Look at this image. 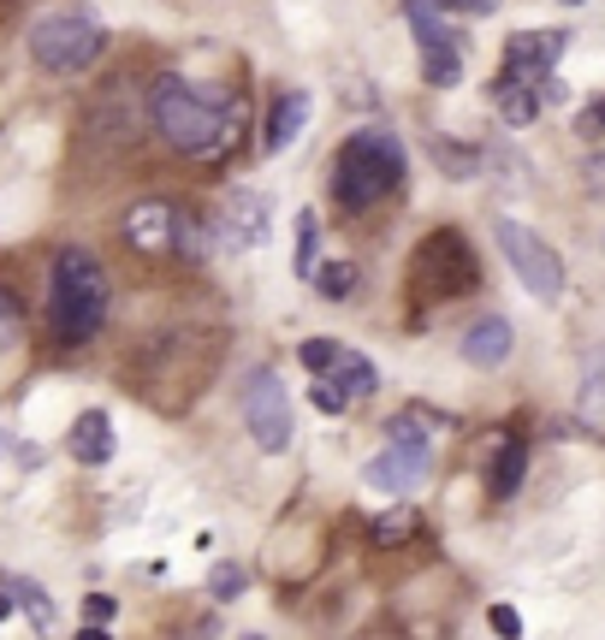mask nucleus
<instances>
[{"mask_svg": "<svg viewBox=\"0 0 605 640\" xmlns=\"http://www.w3.org/2000/svg\"><path fill=\"white\" fill-rule=\"evenodd\" d=\"M149 119L167 136V149L190 154V161H220L238 136H244V95H209L196 83H184L179 72L154 78L149 90Z\"/></svg>", "mask_w": 605, "mask_h": 640, "instance_id": "f257e3e1", "label": "nucleus"}, {"mask_svg": "<svg viewBox=\"0 0 605 640\" xmlns=\"http://www.w3.org/2000/svg\"><path fill=\"white\" fill-rule=\"evenodd\" d=\"M108 321V267L90 250L65 244L54 255V285H48V326L60 344H90Z\"/></svg>", "mask_w": 605, "mask_h": 640, "instance_id": "f03ea898", "label": "nucleus"}, {"mask_svg": "<svg viewBox=\"0 0 605 640\" xmlns=\"http://www.w3.org/2000/svg\"><path fill=\"white\" fill-rule=\"evenodd\" d=\"M404 172H410L404 143H397L392 131L369 125V131L344 136V149L333 154V196H339L344 214H369L380 196H392V190L404 184Z\"/></svg>", "mask_w": 605, "mask_h": 640, "instance_id": "7ed1b4c3", "label": "nucleus"}, {"mask_svg": "<svg viewBox=\"0 0 605 640\" xmlns=\"http://www.w3.org/2000/svg\"><path fill=\"white\" fill-rule=\"evenodd\" d=\"M101 24L83 19V12H48V19L30 24V60L54 78H78L101 60Z\"/></svg>", "mask_w": 605, "mask_h": 640, "instance_id": "20e7f679", "label": "nucleus"}, {"mask_svg": "<svg viewBox=\"0 0 605 640\" xmlns=\"http://www.w3.org/2000/svg\"><path fill=\"white\" fill-rule=\"evenodd\" d=\"M410 280H416V291H422L427 303L475 291V285H481V262H475L470 237L452 232V226L434 232V237H427V244L416 250V262H410Z\"/></svg>", "mask_w": 605, "mask_h": 640, "instance_id": "39448f33", "label": "nucleus"}, {"mask_svg": "<svg viewBox=\"0 0 605 640\" xmlns=\"http://www.w3.org/2000/svg\"><path fill=\"white\" fill-rule=\"evenodd\" d=\"M493 237H498V250H505L511 273L528 285V297H541V303L564 297V262H558V250H546V237H534L523 220H498Z\"/></svg>", "mask_w": 605, "mask_h": 640, "instance_id": "423d86ee", "label": "nucleus"}, {"mask_svg": "<svg viewBox=\"0 0 605 640\" xmlns=\"http://www.w3.org/2000/svg\"><path fill=\"white\" fill-rule=\"evenodd\" d=\"M238 404H244V427L250 439L262 445L268 457H280L291 445V392L285 379L273 368H250L244 374V392H238Z\"/></svg>", "mask_w": 605, "mask_h": 640, "instance_id": "0eeeda50", "label": "nucleus"}, {"mask_svg": "<svg viewBox=\"0 0 605 640\" xmlns=\"http://www.w3.org/2000/svg\"><path fill=\"white\" fill-rule=\"evenodd\" d=\"M362 480H369L374 492H416L427 480V445H404L392 439L386 451H380L369 469H362Z\"/></svg>", "mask_w": 605, "mask_h": 640, "instance_id": "6e6552de", "label": "nucleus"}, {"mask_svg": "<svg viewBox=\"0 0 605 640\" xmlns=\"http://www.w3.org/2000/svg\"><path fill=\"white\" fill-rule=\"evenodd\" d=\"M564 30H523V37H511L505 42V78H528V83H541L552 65H558L564 54Z\"/></svg>", "mask_w": 605, "mask_h": 640, "instance_id": "1a4fd4ad", "label": "nucleus"}, {"mask_svg": "<svg viewBox=\"0 0 605 640\" xmlns=\"http://www.w3.org/2000/svg\"><path fill=\"white\" fill-rule=\"evenodd\" d=\"M172 220H179V207H172L167 196H143V202L125 214V244H131L137 255L172 250Z\"/></svg>", "mask_w": 605, "mask_h": 640, "instance_id": "9d476101", "label": "nucleus"}, {"mask_svg": "<svg viewBox=\"0 0 605 640\" xmlns=\"http://www.w3.org/2000/svg\"><path fill=\"white\" fill-rule=\"evenodd\" d=\"M226 244H238V250L268 244V202L255 196V190H232V202H226Z\"/></svg>", "mask_w": 605, "mask_h": 640, "instance_id": "9b49d317", "label": "nucleus"}, {"mask_svg": "<svg viewBox=\"0 0 605 640\" xmlns=\"http://www.w3.org/2000/svg\"><path fill=\"white\" fill-rule=\"evenodd\" d=\"M505 356H511V321L505 315L470 321V333H463V362H475V368H498Z\"/></svg>", "mask_w": 605, "mask_h": 640, "instance_id": "f8f14e48", "label": "nucleus"}, {"mask_svg": "<svg viewBox=\"0 0 605 640\" xmlns=\"http://www.w3.org/2000/svg\"><path fill=\"white\" fill-rule=\"evenodd\" d=\"M65 451H72L83 469H101V463L113 457V421L101 409H90V415H78L72 421V434H65Z\"/></svg>", "mask_w": 605, "mask_h": 640, "instance_id": "ddd939ff", "label": "nucleus"}, {"mask_svg": "<svg viewBox=\"0 0 605 640\" xmlns=\"http://www.w3.org/2000/svg\"><path fill=\"white\" fill-rule=\"evenodd\" d=\"M309 125V95L303 90H285V95H273V108H268V131H262V149L268 154H280L285 143H298Z\"/></svg>", "mask_w": 605, "mask_h": 640, "instance_id": "4468645a", "label": "nucleus"}, {"mask_svg": "<svg viewBox=\"0 0 605 640\" xmlns=\"http://www.w3.org/2000/svg\"><path fill=\"white\" fill-rule=\"evenodd\" d=\"M493 108H498V119H505L511 131H523V125H534V119H541V90H534L528 78H505V72H498V83H493Z\"/></svg>", "mask_w": 605, "mask_h": 640, "instance_id": "2eb2a0df", "label": "nucleus"}, {"mask_svg": "<svg viewBox=\"0 0 605 640\" xmlns=\"http://www.w3.org/2000/svg\"><path fill=\"white\" fill-rule=\"evenodd\" d=\"M404 19H410V30H416L422 54L427 48H463V37L440 19V7H427V0H404Z\"/></svg>", "mask_w": 605, "mask_h": 640, "instance_id": "dca6fc26", "label": "nucleus"}, {"mask_svg": "<svg viewBox=\"0 0 605 640\" xmlns=\"http://www.w3.org/2000/svg\"><path fill=\"white\" fill-rule=\"evenodd\" d=\"M523 469H528V445L523 439H505V445H498V457H493V475H487V492L493 498H511L516 487H523Z\"/></svg>", "mask_w": 605, "mask_h": 640, "instance_id": "f3484780", "label": "nucleus"}, {"mask_svg": "<svg viewBox=\"0 0 605 640\" xmlns=\"http://www.w3.org/2000/svg\"><path fill=\"white\" fill-rule=\"evenodd\" d=\"M326 374H333V379H339V386L351 392V397H369V392L380 386L374 362L362 356V351H351V344H339V356H333V368H326Z\"/></svg>", "mask_w": 605, "mask_h": 640, "instance_id": "a211bd4d", "label": "nucleus"}, {"mask_svg": "<svg viewBox=\"0 0 605 640\" xmlns=\"http://www.w3.org/2000/svg\"><path fill=\"white\" fill-rule=\"evenodd\" d=\"M576 415H582L587 427H605V351H587V374H582Z\"/></svg>", "mask_w": 605, "mask_h": 640, "instance_id": "6ab92c4d", "label": "nucleus"}, {"mask_svg": "<svg viewBox=\"0 0 605 640\" xmlns=\"http://www.w3.org/2000/svg\"><path fill=\"white\" fill-rule=\"evenodd\" d=\"M7 587H12V599H19V611L37 622V629H54V599L42 593L37 581H24V576H7Z\"/></svg>", "mask_w": 605, "mask_h": 640, "instance_id": "aec40b11", "label": "nucleus"}, {"mask_svg": "<svg viewBox=\"0 0 605 640\" xmlns=\"http://www.w3.org/2000/svg\"><path fill=\"white\" fill-rule=\"evenodd\" d=\"M422 78L434 83V90H457V83H463V54H457V48H427V54H422Z\"/></svg>", "mask_w": 605, "mask_h": 640, "instance_id": "412c9836", "label": "nucleus"}, {"mask_svg": "<svg viewBox=\"0 0 605 640\" xmlns=\"http://www.w3.org/2000/svg\"><path fill=\"white\" fill-rule=\"evenodd\" d=\"M427 149H434V161H440L445 179H475V166H481V154H475V149L452 143V136H434Z\"/></svg>", "mask_w": 605, "mask_h": 640, "instance_id": "4be33fe9", "label": "nucleus"}, {"mask_svg": "<svg viewBox=\"0 0 605 640\" xmlns=\"http://www.w3.org/2000/svg\"><path fill=\"white\" fill-rule=\"evenodd\" d=\"M309 280H315V291H321L326 303H344L356 291V262H326V267L309 273Z\"/></svg>", "mask_w": 605, "mask_h": 640, "instance_id": "5701e85b", "label": "nucleus"}, {"mask_svg": "<svg viewBox=\"0 0 605 640\" xmlns=\"http://www.w3.org/2000/svg\"><path fill=\"white\" fill-rule=\"evenodd\" d=\"M172 250H179L184 262H202V255H209V232H202L196 214H179V220H172Z\"/></svg>", "mask_w": 605, "mask_h": 640, "instance_id": "b1692460", "label": "nucleus"}, {"mask_svg": "<svg viewBox=\"0 0 605 640\" xmlns=\"http://www.w3.org/2000/svg\"><path fill=\"white\" fill-rule=\"evenodd\" d=\"M315 255H321V214H315V207H303V214H298V273H303V280L315 273Z\"/></svg>", "mask_w": 605, "mask_h": 640, "instance_id": "393cba45", "label": "nucleus"}, {"mask_svg": "<svg viewBox=\"0 0 605 640\" xmlns=\"http://www.w3.org/2000/svg\"><path fill=\"white\" fill-rule=\"evenodd\" d=\"M244 587H250V569H244V563H214V576H209V593H214L220 605H226V599H238V593H244Z\"/></svg>", "mask_w": 605, "mask_h": 640, "instance_id": "a878e982", "label": "nucleus"}, {"mask_svg": "<svg viewBox=\"0 0 605 640\" xmlns=\"http://www.w3.org/2000/svg\"><path fill=\"white\" fill-rule=\"evenodd\" d=\"M416 534V510H386V516H374V540L380 546H397V540H410Z\"/></svg>", "mask_w": 605, "mask_h": 640, "instance_id": "bb28decb", "label": "nucleus"}, {"mask_svg": "<svg viewBox=\"0 0 605 640\" xmlns=\"http://www.w3.org/2000/svg\"><path fill=\"white\" fill-rule=\"evenodd\" d=\"M309 397H315V409H321V415H344V409H351V404H356V397H351V392H344V386H339V379H326V374L315 379V392H309Z\"/></svg>", "mask_w": 605, "mask_h": 640, "instance_id": "cd10ccee", "label": "nucleus"}, {"mask_svg": "<svg viewBox=\"0 0 605 640\" xmlns=\"http://www.w3.org/2000/svg\"><path fill=\"white\" fill-rule=\"evenodd\" d=\"M333 356H339L333 338H303V344H298V362H303L309 374H326V368H333Z\"/></svg>", "mask_w": 605, "mask_h": 640, "instance_id": "c85d7f7f", "label": "nucleus"}, {"mask_svg": "<svg viewBox=\"0 0 605 640\" xmlns=\"http://www.w3.org/2000/svg\"><path fill=\"white\" fill-rule=\"evenodd\" d=\"M487 622H493V634H505V640H516V634H523V617H516V605H493V611H487Z\"/></svg>", "mask_w": 605, "mask_h": 640, "instance_id": "c756f323", "label": "nucleus"}, {"mask_svg": "<svg viewBox=\"0 0 605 640\" xmlns=\"http://www.w3.org/2000/svg\"><path fill=\"white\" fill-rule=\"evenodd\" d=\"M392 439H404V445H427L422 415H392Z\"/></svg>", "mask_w": 605, "mask_h": 640, "instance_id": "7c9ffc66", "label": "nucleus"}, {"mask_svg": "<svg viewBox=\"0 0 605 640\" xmlns=\"http://www.w3.org/2000/svg\"><path fill=\"white\" fill-rule=\"evenodd\" d=\"M113 611H119V605H113L108 593H90V599H83V622H101V629H108Z\"/></svg>", "mask_w": 605, "mask_h": 640, "instance_id": "2f4dec72", "label": "nucleus"}, {"mask_svg": "<svg viewBox=\"0 0 605 640\" xmlns=\"http://www.w3.org/2000/svg\"><path fill=\"white\" fill-rule=\"evenodd\" d=\"M19 326H24L19 297H12V291H0V333H19Z\"/></svg>", "mask_w": 605, "mask_h": 640, "instance_id": "473e14b6", "label": "nucleus"}, {"mask_svg": "<svg viewBox=\"0 0 605 640\" xmlns=\"http://www.w3.org/2000/svg\"><path fill=\"white\" fill-rule=\"evenodd\" d=\"M576 131H582V136H599V131H605V95H599L594 108H587V113L576 119Z\"/></svg>", "mask_w": 605, "mask_h": 640, "instance_id": "72a5a7b5", "label": "nucleus"}, {"mask_svg": "<svg viewBox=\"0 0 605 640\" xmlns=\"http://www.w3.org/2000/svg\"><path fill=\"white\" fill-rule=\"evenodd\" d=\"M452 12H475V19H487V12H498V0H445Z\"/></svg>", "mask_w": 605, "mask_h": 640, "instance_id": "f704fd0d", "label": "nucleus"}, {"mask_svg": "<svg viewBox=\"0 0 605 640\" xmlns=\"http://www.w3.org/2000/svg\"><path fill=\"white\" fill-rule=\"evenodd\" d=\"M12 611H19V599H12V587H7V576H0V622H7Z\"/></svg>", "mask_w": 605, "mask_h": 640, "instance_id": "c9c22d12", "label": "nucleus"}, {"mask_svg": "<svg viewBox=\"0 0 605 640\" xmlns=\"http://www.w3.org/2000/svg\"><path fill=\"white\" fill-rule=\"evenodd\" d=\"M564 7H582V0H564Z\"/></svg>", "mask_w": 605, "mask_h": 640, "instance_id": "e433bc0d", "label": "nucleus"}]
</instances>
